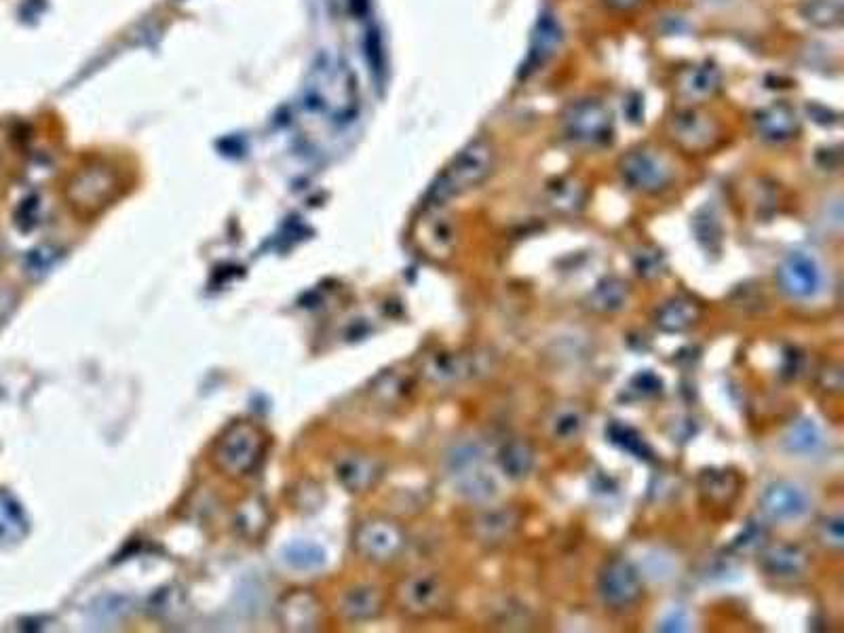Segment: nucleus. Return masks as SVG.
I'll return each mask as SVG.
<instances>
[{"mask_svg":"<svg viewBox=\"0 0 844 633\" xmlns=\"http://www.w3.org/2000/svg\"><path fill=\"white\" fill-rule=\"evenodd\" d=\"M494 167V150L486 140H475L467 148L460 150V155L452 165L439 176L433 184L429 199L433 203H446L448 199L463 195L465 190L482 184Z\"/></svg>","mask_w":844,"mask_h":633,"instance_id":"nucleus-1","label":"nucleus"},{"mask_svg":"<svg viewBox=\"0 0 844 633\" xmlns=\"http://www.w3.org/2000/svg\"><path fill=\"white\" fill-rule=\"evenodd\" d=\"M262 454V435L249 425V422H237L230 427L214 448V460L220 471L226 475H245L252 471Z\"/></svg>","mask_w":844,"mask_h":633,"instance_id":"nucleus-2","label":"nucleus"},{"mask_svg":"<svg viewBox=\"0 0 844 633\" xmlns=\"http://www.w3.org/2000/svg\"><path fill=\"white\" fill-rule=\"evenodd\" d=\"M562 129L574 144L604 146L612 138V114L598 100H581L564 112Z\"/></svg>","mask_w":844,"mask_h":633,"instance_id":"nucleus-3","label":"nucleus"},{"mask_svg":"<svg viewBox=\"0 0 844 633\" xmlns=\"http://www.w3.org/2000/svg\"><path fill=\"white\" fill-rule=\"evenodd\" d=\"M779 285L783 292L798 298V300H809L815 298L821 292L823 285V273L819 262L807 254V252H792L783 258L779 264Z\"/></svg>","mask_w":844,"mask_h":633,"instance_id":"nucleus-4","label":"nucleus"},{"mask_svg":"<svg viewBox=\"0 0 844 633\" xmlns=\"http://www.w3.org/2000/svg\"><path fill=\"white\" fill-rule=\"evenodd\" d=\"M762 513L773 522H796L811 509V498L802 486L781 479L764 490L760 498Z\"/></svg>","mask_w":844,"mask_h":633,"instance_id":"nucleus-5","label":"nucleus"},{"mask_svg":"<svg viewBox=\"0 0 844 633\" xmlns=\"http://www.w3.org/2000/svg\"><path fill=\"white\" fill-rule=\"evenodd\" d=\"M621 174L631 188L642 190V193H659L671 178L663 159L648 150L629 152L621 163Z\"/></svg>","mask_w":844,"mask_h":633,"instance_id":"nucleus-6","label":"nucleus"},{"mask_svg":"<svg viewBox=\"0 0 844 633\" xmlns=\"http://www.w3.org/2000/svg\"><path fill=\"white\" fill-rule=\"evenodd\" d=\"M600 596L610 606H629L640 598L642 593V581L638 570L633 568L629 562L615 560L610 562L598 581Z\"/></svg>","mask_w":844,"mask_h":633,"instance_id":"nucleus-7","label":"nucleus"},{"mask_svg":"<svg viewBox=\"0 0 844 633\" xmlns=\"http://www.w3.org/2000/svg\"><path fill=\"white\" fill-rule=\"evenodd\" d=\"M357 549L374 562H387L401 549V534L387 522H370L355 536Z\"/></svg>","mask_w":844,"mask_h":633,"instance_id":"nucleus-8","label":"nucleus"},{"mask_svg":"<svg viewBox=\"0 0 844 633\" xmlns=\"http://www.w3.org/2000/svg\"><path fill=\"white\" fill-rule=\"evenodd\" d=\"M798 114L788 104L766 106L756 114V129L762 140L788 142L798 133Z\"/></svg>","mask_w":844,"mask_h":633,"instance_id":"nucleus-9","label":"nucleus"},{"mask_svg":"<svg viewBox=\"0 0 844 633\" xmlns=\"http://www.w3.org/2000/svg\"><path fill=\"white\" fill-rule=\"evenodd\" d=\"M560 41H562L560 24L555 22L553 15H543L539 19V24H536L534 34H532L530 53L526 57V72L539 70L555 53V49H558Z\"/></svg>","mask_w":844,"mask_h":633,"instance_id":"nucleus-10","label":"nucleus"},{"mask_svg":"<svg viewBox=\"0 0 844 633\" xmlns=\"http://www.w3.org/2000/svg\"><path fill=\"white\" fill-rule=\"evenodd\" d=\"M716 125L699 112H682L674 119V138L682 142L686 148H705L716 138Z\"/></svg>","mask_w":844,"mask_h":633,"instance_id":"nucleus-11","label":"nucleus"},{"mask_svg":"<svg viewBox=\"0 0 844 633\" xmlns=\"http://www.w3.org/2000/svg\"><path fill=\"white\" fill-rule=\"evenodd\" d=\"M762 568L777 579L800 577L804 568H807V555H804L800 547L781 545L764 553Z\"/></svg>","mask_w":844,"mask_h":633,"instance_id":"nucleus-12","label":"nucleus"},{"mask_svg":"<svg viewBox=\"0 0 844 633\" xmlns=\"http://www.w3.org/2000/svg\"><path fill=\"white\" fill-rule=\"evenodd\" d=\"M680 91L682 95L690 100H703L707 95H712L720 87V72L718 68L703 64L693 66L680 76Z\"/></svg>","mask_w":844,"mask_h":633,"instance_id":"nucleus-13","label":"nucleus"},{"mask_svg":"<svg viewBox=\"0 0 844 633\" xmlns=\"http://www.w3.org/2000/svg\"><path fill=\"white\" fill-rule=\"evenodd\" d=\"M783 444L792 454H815L823 446V433L815 420L804 418L790 427Z\"/></svg>","mask_w":844,"mask_h":633,"instance_id":"nucleus-14","label":"nucleus"},{"mask_svg":"<svg viewBox=\"0 0 844 633\" xmlns=\"http://www.w3.org/2000/svg\"><path fill=\"white\" fill-rule=\"evenodd\" d=\"M404 604L414 612H427L439 602V585L433 577H414L404 585Z\"/></svg>","mask_w":844,"mask_h":633,"instance_id":"nucleus-15","label":"nucleus"},{"mask_svg":"<svg viewBox=\"0 0 844 633\" xmlns=\"http://www.w3.org/2000/svg\"><path fill=\"white\" fill-rule=\"evenodd\" d=\"M456 479H458V492L467 496L473 503H486L496 494L494 479L482 467L458 473Z\"/></svg>","mask_w":844,"mask_h":633,"instance_id":"nucleus-16","label":"nucleus"},{"mask_svg":"<svg viewBox=\"0 0 844 633\" xmlns=\"http://www.w3.org/2000/svg\"><path fill=\"white\" fill-rule=\"evenodd\" d=\"M699 317L697 306L688 300H671L657 315L659 328L665 332H682L690 328Z\"/></svg>","mask_w":844,"mask_h":633,"instance_id":"nucleus-17","label":"nucleus"},{"mask_svg":"<svg viewBox=\"0 0 844 633\" xmlns=\"http://www.w3.org/2000/svg\"><path fill=\"white\" fill-rule=\"evenodd\" d=\"M802 17L819 28H836L842 24V0H807L800 9Z\"/></svg>","mask_w":844,"mask_h":633,"instance_id":"nucleus-18","label":"nucleus"},{"mask_svg":"<svg viewBox=\"0 0 844 633\" xmlns=\"http://www.w3.org/2000/svg\"><path fill=\"white\" fill-rule=\"evenodd\" d=\"M26 532L24 513L9 496L0 494V545L17 541Z\"/></svg>","mask_w":844,"mask_h":633,"instance_id":"nucleus-19","label":"nucleus"},{"mask_svg":"<svg viewBox=\"0 0 844 633\" xmlns=\"http://www.w3.org/2000/svg\"><path fill=\"white\" fill-rule=\"evenodd\" d=\"M627 304V285L619 279H604L591 294V306L604 313L621 311Z\"/></svg>","mask_w":844,"mask_h":633,"instance_id":"nucleus-20","label":"nucleus"},{"mask_svg":"<svg viewBox=\"0 0 844 633\" xmlns=\"http://www.w3.org/2000/svg\"><path fill=\"white\" fill-rule=\"evenodd\" d=\"M380 606L378 593L370 587H359L349 591L342 602V612L351 619H368L376 615Z\"/></svg>","mask_w":844,"mask_h":633,"instance_id":"nucleus-21","label":"nucleus"},{"mask_svg":"<svg viewBox=\"0 0 844 633\" xmlns=\"http://www.w3.org/2000/svg\"><path fill=\"white\" fill-rule=\"evenodd\" d=\"M532 465H534V454L526 444H522V441H513V444L503 448L501 467L509 477H513V479L526 477L530 473Z\"/></svg>","mask_w":844,"mask_h":633,"instance_id":"nucleus-22","label":"nucleus"},{"mask_svg":"<svg viewBox=\"0 0 844 633\" xmlns=\"http://www.w3.org/2000/svg\"><path fill=\"white\" fill-rule=\"evenodd\" d=\"M285 560L296 570H317L323 564V551L309 543H294L285 549Z\"/></svg>","mask_w":844,"mask_h":633,"instance_id":"nucleus-23","label":"nucleus"},{"mask_svg":"<svg viewBox=\"0 0 844 633\" xmlns=\"http://www.w3.org/2000/svg\"><path fill=\"white\" fill-rule=\"evenodd\" d=\"M482 463H484V450L477 444H460L448 456V465L454 475L475 469V467H482Z\"/></svg>","mask_w":844,"mask_h":633,"instance_id":"nucleus-24","label":"nucleus"},{"mask_svg":"<svg viewBox=\"0 0 844 633\" xmlns=\"http://www.w3.org/2000/svg\"><path fill=\"white\" fill-rule=\"evenodd\" d=\"M340 477L344 479V484L353 490H363L372 484L374 479V469L368 463V460H347L344 467L340 469Z\"/></svg>","mask_w":844,"mask_h":633,"instance_id":"nucleus-25","label":"nucleus"},{"mask_svg":"<svg viewBox=\"0 0 844 633\" xmlns=\"http://www.w3.org/2000/svg\"><path fill=\"white\" fill-rule=\"evenodd\" d=\"M610 437H612V441H617V444H621L623 448H627L633 454H642V450H644V441L627 427H621V425L610 427Z\"/></svg>","mask_w":844,"mask_h":633,"instance_id":"nucleus-26","label":"nucleus"},{"mask_svg":"<svg viewBox=\"0 0 844 633\" xmlns=\"http://www.w3.org/2000/svg\"><path fill=\"white\" fill-rule=\"evenodd\" d=\"M764 539V530L760 528V526H756V524H750L747 526L743 532H741V536L739 539L735 541V547L737 549H743V551H747V549H754V547H758L760 545V541Z\"/></svg>","mask_w":844,"mask_h":633,"instance_id":"nucleus-27","label":"nucleus"},{"mask_svg":"<svg viewBox=\"0 0 844 633\" xmlns=\"http://www.w3.org/2000/svg\"><path fill=\"white\" fill-rule=\"evenodd\" d=\"M821 536H823V543H826V545L836 547V549L842 547V520L834 517V520L823 522Z\"/></svg>","mask_w":844,"mask_h":633,"instance_id":"nucleus-28","label":"nucleus"},{"mask_svg":"<svg viewBox=\"0 0 844 633\" xmlns=\"http://www.w3.org/2000/svg\"><path fill=\"white\" fill-rule=\"evenodd\" d=\"M659 629L661 631H686L688 629V617L684 615L682 610H678V615H676V612H671L669 617H665L661 621Z\"/></svg>","mask_w":844,"mask_h":633,"instance_id":"nucleus-29","label":"nucleus"},{"mask_svg":"<svg viewBox=\"0 0 844 633\" xmlns=\"http://www.w3.org/2000/svg\"><path fill=\"white\" fill-rule=\"evenodd\" d=\"M581 429V418L577 414H564L560 418L558 425H555V431L562 433V435H572Z\"/></svg>","mask_w":844,"mask_h":633,"instance_id":"nucleus-30","label":"nucleus"},{"mask_svg":"<svg viewBox=\"0 0 844 633\" xmlns=\"http://www.w3.org/2000/svg\"><path fill=\"white\" fill-rule=\"evenodd\" d=\"M606 3L610 7H617V9H631V7H636L640 0H606Z\"/></svg>","mask_w":844,"mask_h":633,"instance_id":"nucleus-31","label":"nucleus"}]
</instances>
